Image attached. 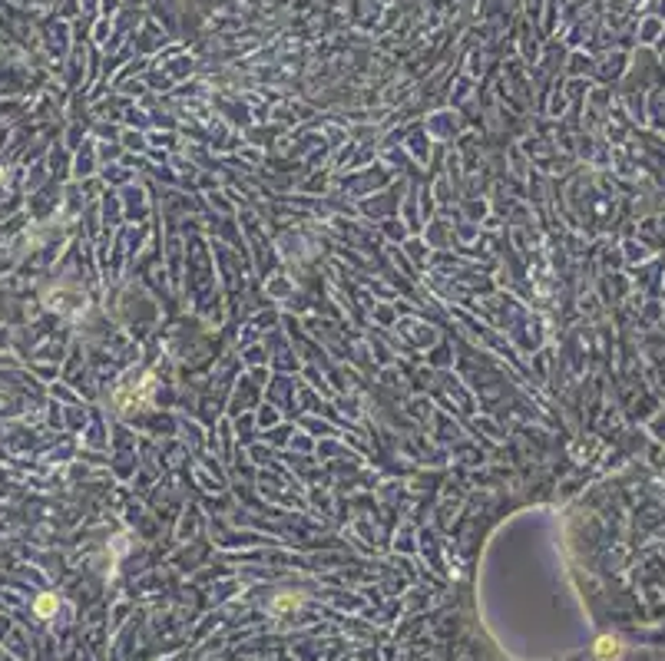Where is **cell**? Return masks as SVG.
I'll return each mask as SVG.
<instances>
[{"mask_svg": "<svg viewBox=\"0 0 665 661\" xmlns=\"http://www.w3.org/2000/svg\"><path fill=\"white\" fill-rule=\"evenodd\" d=\"M37 612H40V615L53 612V599H40V602H37Z\"/></svg>", "mask_w": 665, "mask_h": 661, "instance_id": "obj_3", "label": "cell"}, {"mask_svg": "<svg viewBox=\"0 0 665 661\" xmlns=\"http://www.w3.org/2000/svg\"><path fill=\"white\" fill-rule=\"evenodd\" d=\"M295 605H298L295 595H288V599H275V602H271V612H285V608H295Z\"/></svg>", "mask_w": 665, "mask_h": 661, "instance_id": "obj_1", "label": "cell"}, {"mask_svg": "<svg viewBox=\"0 0 665 661\" xmlns=\"http://www.w3.org/2000/svg\"><path fill=\"white\" fill-rule=\"evenodd\" d=\"M599 655H602V658H609V655H616V642H609V638H602V642H599Z\"/></svg>", "mask_w": 665, "mask_h": 661, "instance_id": "obj_2", "label": "cell"}]
</instances>
